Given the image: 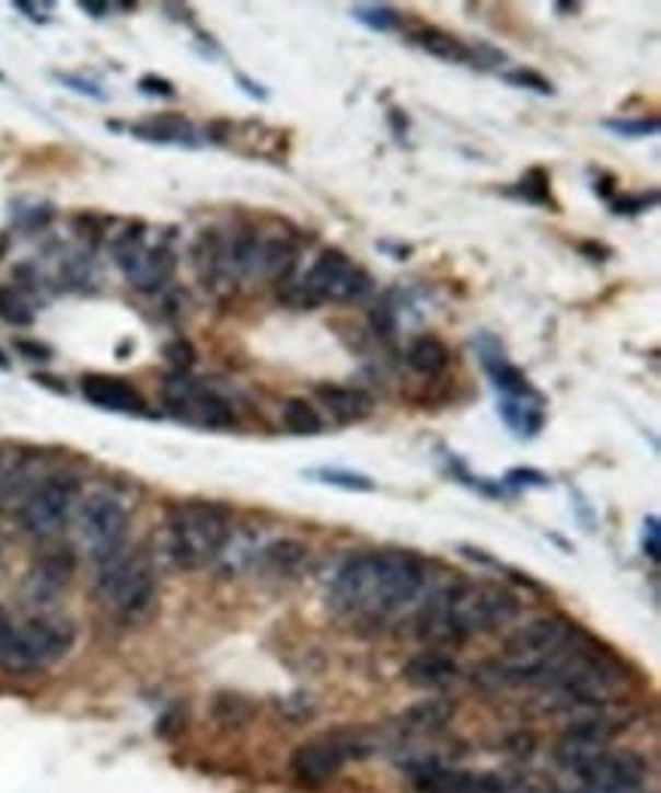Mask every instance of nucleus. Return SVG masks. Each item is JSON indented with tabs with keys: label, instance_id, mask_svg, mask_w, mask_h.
I'll return each instance as SVG.
<instances>
[{
	"label": "nucleus",
	"instance_id": "nucleus-46",
	"mask_svg": "<svg viewBox=\"0 0 661 793\" xmlns=\"http://www.w3.org/2000/svg\"><path fill=\"white\" fill-rule=\"evenodd\" d=\"M80 10H89L92 15H104L111 10V3H92V0H80Z\"/></svg>",
	"mask_w": 661,
	"mask_h": 793
},
{
	"label": "nucleus",
	"instance_id": "nucleus-3",
	"mask_svg": "<svg viewBox=\"0 0 661 793\" xmlns=\"http://www.w3.org/2000/svg\"><path fill=\"white\" fill-rule=\"evenodd\" d=\"M232 538V516L213 501H184L165 516V553L181 571H198L220 562Z\"/></svg>",
	"mask_w": 661,
	"mask_h": 793
},
{
	"label": "nucleus",
	"instance_id": "nucleus-48",
	"mask_svg": "<svg viewBox=\"0 0 661 793\" xmlns=\"http://www.w3.org/2000/svg\"><path fill=\"white\" fill-rule=\"evenodd\" d=\"M0 80H3V73H0Z\"/></svg>",
	"mask_w": 661,
	"mask_h": 793
},
{
	"label": "nucleus",
	"instance_id": "nucleus-47",
	"mask_svg": "<svg viewBox=\"0 0 661 793\" xmlns=\"http://www.w3.org/2000/svg\"><path fill=\"white\" fill-rule=\"evenodd\" d=\"M7 367H10V364H7V360H3V357H0V369H7Z\"/></svg>",
	"mask_w": 661,
	"mask_h": 793
},
{
	"label": "nucleus",
	"instance_id": "nucleus-1",
	"mask_svg": "<svg viewBox=\"0 0 661 793\" xmlns=\"http://www.w3.org/2000/svg\"><path fill=\"white\" fill-rule=\"evenodd\" d=\"M427 581V567L406 550H369L338 567L329 586V608L345 617H387L411 605Z\"/></svg>",
	"mask_w": 661,
	"mask_h": 793
},
{
	"label": "nucleus",
	"instance_id": "nucleus-38",
	"mask_svg": "<svg viewBox=\"0 0 661 793\" xmlns=\"http://www.w3.org/2000/svg\"><path fill=\"white\" fill-rule=\"evenodd\" d=\"M659 202V193L652 189V193H640V196H625L619 202H613V211L616 214H640L647 211L649 205H656Z\"/></svg>",
	"mask_w": 661,
	"mask_h": 793
},
{
	"label": "nucleus",
	"instance_id": "nucleus-11",
	"mask_svg": "<svg viewBox=\"0 0 661 793\" xmlns=\"http://www.w3.org/2000/svg\"><path fill=\"white\" fill-rule=\"evenodd\" d=\"M591 793H631L647 779V763L634 751H598L573 769Z\"/></svg>",
	"mask_w": 661,
	"mask_h": 793
},
{
	"label": "nucleus",
	"instance_id": "nucleus-41",
	"mask_svg": "<svg viewBox=\"0 0 661 793\" xmlns=\"http://www.w3.org/2000/svg\"><path fill=\"white\" fill-rule=\"evenodd\" d=\"M659 519L656 516H649L647 519V528H643V550L649 553L652 562H659Z\"/></svg>",
	"mask_w": 661,
	"mask_h": 793
},
{
	"label": "nucleus",
	"instance_id": "nucleus-21",
	"mask_svg": "<svg viewBox=\"0 0 661 793\" xmlns=\"http://www.w3.org/2000/svg\"><path fill=\"white\" fill-rule=\"evenodd\" d=\"M497 412H500V418L509 425V430L521 439L536 437L543 422H546V415H543V396L536 394V391L521 396H500Z\"/></svg>",
	"mask_w": 661,
	"mask_h": 793
},
{
	"label": "nucleus",
	"instance_id": "nucleus-36",
	"mask_svg": "<svg viewBox=\"0 0 661 793\" xmlns=\"http://www.w3.org/2000/svg\"><path fill=\"white\" fill-rule=\"evenodd\" d=\"M165 357H169V364L174 367V372H186V369L196 364V352H193V345L184 340H174L165 345Z\"/></svg>",
	"mask_w": 661,
	"mask_h": 793
},
{
	"label": "nucleus",
	"instance_id": "nucleus-42",
	"mask_svg": "<svg viewBox=\"0 0 661 793\" xmlns=\"http://www.w3.org/2000/svg\"><path fill=\"white\" fill-rule=\"evenodd\" d=\"M509 482H515V485H549V480L540 470H512Z\"/></svg>",
	"mask_w": 661,
	"mask_h": 793
},
{
	"label": "nucleus",
	"instance_id": "nucleus-35",
	"mask_svg": "<svg viewBox=\"0 0 661 793\" xmlns=\"http://www.w3.org/2000/svg\"><path fill=\"white\" fill-rule=\"evenodd\" d=\"M476 352H478V360H482V367L488 369H497L500 364H507V355H503V345L494 340L491 333H482L476 340Z\"/></svg>",
	"mask_w": 661,
	"mask_h": 793
},
{
	"label": "nucleus",
	"instance_id": "nucleus-44",
	"mask_svg": "<svg viewBox=\"0 0 661 793\" xmlns=\"http://www.w3.org/2000/svg\"><path fill=\"white\" fill-rule=\"evenodd\" d=\"M15 10H22V13L31 15V19H40L37 10H53V3H25V0H15Z\"/></svg>",
	"mask_w": 661,
	"mask_h": 793
},
{
	"label": "nucleus",
	"instance_id": "nucleus-30",
	"mask_svg": "<svg viewBox=\"0 0 661 793\" xmlns=\"http://www.w3.org/2000/svg\"><path fill=\"white\" fill-rule=\"evenodd\" d=\"M311 480L326 482V485H336L345 492H375V482L363 476V473H353V470H311Z\"/></svg>",
	"mask_w": 661,
	"mask_h": 793
},
{
	"label": "nucleus",
	"instance_id": "nucleus-23",
	"mask_svg": "<svg viewBox=\"0 0 661 793\" xmlns=\"http://www.w3.org/2000/svg\"><path fill=\"white\" fill-rule=\"evenodd\" d=\"M451 717H454V702H451V699H442V696H430V699L415 702V705L399 717V723L406 726L408 733H418V736H437V733H442V729L449 726Z\"/></svg>",
	"mask_w": 661,
	"mask_h": 793
},
{
	"label": "nucleus",
	"instance_id": "nucleus-33",
	"mask_svg": "<svg viewBox=\"0 0 661 793\" xmlns=\"http://www.w3.org/2000/svg\"><path fill=\"white\" fill-rule=\"evenodd\" d=\"M604 128L616 131V135H625V138H649L659 131V119L656 116H643V119H606Z\"/></svg>",
	"mask_w": 661,
	"mask_h": 793
},
{
	"label": "nucleus",
	"instance_id": "nucleus-20",
	"mask_svg": "<svg viewBox=\"0 0 661 793\" xmlns=\"http://www.w3.org/2000/svg\"><path fill=\"white\" fill-rule=\"evenodd\" d=\"M317 400L324 403L326 412L341 422V425H353L363 422L372 412V396L360 388H348V384H317Z\"/></svg>",
	"mask_w": 661,
	"mask_h": 793
},
{
	"label": "nucleus",
	"instance_id": "nucleus-6",
	"mask_svg": "<svg viewBox=\"0 0 661 793\" xmlns=\"http://www.w3.org/2000/svg\"><path fill=\"white\" fill-rule=\"evenodd\" d=\"M369 275L360 266H353L341 251H324L314 260V266L305 272L302 281L283 290V297L293 306H305L314 309L317 302H353V299L367 297Z\"/></svg>",
	"mask_w": 661,
	"mask_h": 793
},
{
	"label": "nucleus",
	"instance_id": "nucleus-37",
	"mask_svg": "<svg viewBox=\"0 0 661 793\" xmlns=\"http://www.w3.org/2000/svg\"><path fill=\"white\" fill-rule=\"evenodd\" d=\"M138 89H141L143 95H153V99H174V83L165 80V77H155V73H147L138 80Z\"/></svg>",
	"mask_w": 661,
	"mask_h": 793
},
{
	"label": "nucleus",
	"instance_id": "nucleus-27",
	"mask_svg": "<svg viewBox=\"0 0 661 793\" xmlns=\"http://www.w3.org/2000/svg\"><path fill=\"white\" fill-rule=\"evenodd\" d=\"M281 415L287 430H293L299 437H314V434L324 430V418H321L317 410L311 406L309 400H302V396H290V400L283 403Z\"/></svg>",
	"mask_w": 661,
	"mask_h": 793
},
{
	"label": "nucleus",
	"instance_id": "nucleus-34",
	"mask_svg": "<svg viewBox=\"0 0 661 793\" xmlns=\"http://www.w3.org/2000/svg\"><path fill=\"white\" fill-rule=\"evenodd\" d=\"M507 83L519 85V89H527V92H536V95H555V85H552L543 73L531 71V68H515V71H509Z\"/></svg>",
	"mask_w": 661,
	"mask_h": 793
},
{
	"label": "nucleus",
	"instance_id": "nucleus-22",
	"mask_svg": "<svg viewBox=\"0 0 661 793\" xmlns=\"http://www.w3.org/2000/svg\"><path fill=\"white\" fill-rule=\"evenodd\" d=\"M254 559L271 577H295L302 571V565L309 562V543H302V540L295 538L271 540Z\"/></svg>",
	"mask_w": 661,
	"mask_h": 793
},
{
	"label": "nucleus",
	"instance_id": "nucleus-17",
	"mask_svg": "<svg viewBox=\"0 0 661 793\" xmlns=\"http://www.w3.org/2000/svg\"><path fill=\"white\" fill-rule=\"evenodd\" d=\"M73 574V555L71 553H49L43 555L37 565L28 571L25 581V593L34 605H49L68 583Z\"/></svg>",
	"mask_w": 661,
	"mask_h": 793
},
{
	"label": "nucleus",
	"instance_id": "nucleus-14",
	"mask_svg": "<svg viewBox=\"0 0 661 793\" xmlns=\"http://www.w3.org/2000/svg\"><path fill=\"white\" fill-rule=\"evenodd\" d=\"M619 726L622 723L610 721V717H604V714L579 717V721L573 723L567 733H564L561 742H558V748H555V754H558V760H561L564 766L577 769V766L585 763L589 757H594L598 751H604L606 742L619 733Z\"/></svg>",
	"mask_w": 661,
	"mask_h": 793
},
{
	"label": "nucleus",
	"instance_id": "nucleus-25",
	"mask_svg": "<svg viewBox=\"0 0 661 793\" xmlns=\"http://www.w3.org/2000/svg\"><path fill=\"white\" fill-rule=\"evenodd\" d=\"M406 360L408 367L415 369V372H421V376H439L442 369L449 367V348L437 336H418L408 345Z\"/></svg>",
	"mask_w": 661,
	"mask_h": 793
},
{
	"label": "nucleus",
	"instance_id": "nucleus-18",
	"mask_svg": "<svg viewBox=\"0 0 661 793\" xmlns=\"http://www.w3.org/2000/svg\"><path fill=\"white\" fill-rule=\"evenodd\" d=\"M138 141L165 143V147H198V128L181 114H155L128 126Z\"/></svg>",
	"mask_w": 661,
	"mask_h": 793
},
{
	"label": "nucleus",
	"instance_id": "nucleus-10",
	"mask_svg": "<svg viewBox=\"0 0 661 793\" xmlns=\"http://www.w3.org/2000/svg\"><path fill=\"white\" fill-rule=\"evenodd\" d=\"M113 260L123 269L131 287H138L141 294H155L162 290L169 278L174 275V251L169 244L147 239L143 229H128L119 239L113 241Z\"/></svg>",
	"mask_w": 661,
	"mask_h": 793
},
{
	"label": "nucleus",
	"instance_id": "nucleus-26",
	"mask_svg": "<svg viewBox=\"0 0 661 793\" xmlns=\"http://www.w3.org/2000/svg\"><path fill=\"white\" fill-rule=\"evenodd\" d=\"M295 266V251L293 244H287L283 239H268L259 248V263H256V275H268V278H278L283 281Z\"/></svg>",
	"mask_w": 661,
	"mask_h": 793
},
{
	"label": "nucleus",
	"instance_id": "nucleus-39",
	"mask_svg": "<svg viewBox=\"0 0 661 793\" xmlns=\"http://www.w3.org/2000/svg\"><path fill=\"white\" fill-rule=\"evenodd\" d=\"M15 352L22 357H28V360H37V364H49L53 360V348L34 340H15Z\"/></svg>",
	"mask_w": 661,
	"mask_h": 793
},
{
	"label": "nucleus",
	"instance_id": "nucleus-4",
	"mask_svg": "<svg viewBox=\"0 0 661 793\" xmlns=\"http://www.w3.org/2000/svg\"><path fill=\"white\" fill-rule=\"evenodd\" d=\"M95 595L101 608L107 610L116 623H143L153 613L159 598L153 555L147 550H123L107 562H101Z\"/></svg>",
	"mask_w": 661,
	"mask_h": 793
},
{
	"label": "nucleus",
	"instance_id": "nucleus-29",
	"mask_svg": "<svg viewBox=\"0 0 661 793\" xmlns=\"http://www.w3.org/2000/svg\"><path fill=\"white\" fill-rule=\"evenodd\" d=\"M211 711H213V721L220 723V726H241V723H247L254 705L239 693H220L213 699Z\"/></svg>",
	"mask_w": 661,
	"mask_h": 793
},
{
	"label": "nucleus",
	"instance_id": "nucleus-15",
	"mask_svg": "<svg viewBox=\"0 0 661 793\" xmlns=\"http://www.w3.org/2000/svg\"><path fill=\"white\" fill-rule=\"evenodd\" d=\"M411 784L418 793H500L503 781L494 775H476L464 769H451L442 763L418 766L411 772Z\"/></svg>",
	"mask_w": 661,
	"mask_h": 793
},
{
	"label": "nucleus",
	"instance_id": "nucleus-32",
	"mask_svg": "<svg viewBox=\"0 0 661 793\" xmlns=\"http://www.w3.org/2000/svg\"><path fill=\"white\" fill-rule=\"evenodd\" d=\"M519 196L527 198V202H536V205H546L552 202V193H549V177H546V171H527L524 177L519 181Z\"/></svg>",
	"mask_w": 661,
	"mask_h": 793
},
{
	"label": "nucleus",
	"instance_id": "nucleus-12",
	"mask_svg": "<svg viewBox=\"0 0 661 793\" xmlns=\"http://www.w3.org/2000/svg\"><path fill=\"white\" fill-rule=\"evenodd\" d=\"M348 742L336 736L311 738L305 745H299L290 757V772L302 784H324V781L336 779L341 766L348 760Z\"/></svg>",
	"mask_w": 661,
	"mask_h": 793
},
{
	"label": "nucleus",
	"instance_id": "nucleus-16",
	"mask_svg": "<svg viewBox=\"0 0 661 793\" xmlns=\"http://www.w3.org/2000/svg\"><path fill=\"white\" fill-rule=\"evenodd\" d=\"M80 394L85 396V403H92V406H98V410L107 412H126V415H135V412L147 410L141 391H138L135 384H128L126 379H119V376L85 372L83 379H80Z\"/></svg>",
	"mask_w": 661,
	"mask_h": 793
},
{
	"label": "nucleus",
	"instance_id": "nucleus-13",
	"mask_svg": "<svg viewBox=\"0 0 661 793\" xmlns=\"http://www.w3.org/2000/svg\"><path fill=\"white\" fill-rule=\"evenodd\" d=\"M46 473L49 470L43 468V458L37 452L0 446V510L19 507L22 497L28 495Z\"/></svg>",
	"mask_w": 661,
	"mask_h": 793
},
{
	"label": "nucleus",
	"instance_id": "nucleus-24",
	"mask_svg": "<svg viewBox=\"0 0 661 793\" xmlns=\"http://www.w3.org/2000/svg\"><path fill=\"white\" fill-rule=\"evenodd\" d=\"M415 41L427 56L449 61V65H473V46H466L461 37H454L442 28H421L415 34Z\"/></svg>",
	"mask_w": 661,
	"mask_h": 793
},
{
	"label": "nucleus",
	"instance_id": "nucleus-43",
	"mask_svg": "<svg viewBox=\"0 0 661 793\" xmlns=\"http://www.w3.org/2000/svg\"><path fill=\"white\" fill-rule=\"evenodd\" d=\"M601 177V184H594V193L601 198H610L613 196V189H616V177L613 174H598Z\"/></svg>",
	"mask_w": 661,
	"mask_h": 793
},
{
	"label": "nucleus",
	"instance_id": "nucleus-2",
	"mask_svg": "<svg viewBox=\"0 0 661 793\" xmlns=\"http://www.w3.org/2000/svg\"><path fill=\"white\" fill-rule=\"evenodd\" d=\"M519 598L494 583H457L427 598L418 613V637L427 644H457L497 632L519 617Z\"/></svg>",
	"mask_w": 661,
	"mask_h": 793
},
{
	"label": "nucleus",
	"instance_id": "nucleus-19",
	"mask_svg": "<svg viewBox=\"0 0 661 793\" xmlns=\"http://www.w3.org/2000/svg\"><path fill=\"white\" fill-rule=\"evenodd\" d=\"M403 678L415 690H442L457 678V663L451 659L449 653L424 651L418 656H411L403 666Z\"/></svg>",
	"mask_w": 661,
	"mask_h": 793
},
{
	"label": "nucleus",
	"instance_id": "nucleus-28",
	"mask_svg": "<svg viewBox=\"0 0 661 793\" xmlns=\"http://www.w3.org/2000/svg\"><path fill=\"white\" fill-rule=\"evenodd\" d=\"M0 321L10 326H31L34 324V309L28 297L22 290H15L10 284L0 287Z\"/></svg>",
	"mask_w": 661,
	"mask_h": 793
},
{
	"label": "nucleus",
	"instance_id": "nucleus-9",
	"mask_svg": "<svg viewBox=\"0 0 661 793\" xmlns=\"http://www.w3.org/2000/svg\"><path fill=\"white\" fill-rule=\"evenodd\" d=\"M162 403L177 422H186V425L208 427V430L235 427V410L208 384L193 379L189 372H174L162 382Z\"/></svg>",
	"mask_w": 661,
	"mask_h": 793
},
{
	"label": "nucleus",
	"instance_id": "nucleus-5",
	"mask_svg": "<svg viewBox=\"0 0 661 793\" xmlns=\"http://www.w3.org/2000/svg\"><path fill=\"white\" fill-rule=\"evenodd\" d=\"M73 625L56 617H34L25 625L0 608V668L40 671L73 647Z\"/></svg>",
	"mask_w": 661,
	"mask_h": 793
},
{
	"label": "nucleus",
	"instance_id": "nucleus-40",
	"mask_svg": "<svg viewBox=\"0 0 661 793\" xmlns=\"http://www.w3.org/2000/svg\"><path fill=\"white\" fill-rule=\"evenodd\" d=\"M58 83H65V85H68V89H73V92H80V95H89V99H95V101L104 99V92H101L98 85L89 83V80H83V77H71V73H58Z\"/></svg>",
	"mask_w": 661,
	"mask_h": 793
},
{
	"label": "nucleus",
	"instance_id": "nucleus-45",
	"mask_svg": "<svg viewBox=\"0 0 661 793\" xmlns=\"http://www.w3.org/2000/svg\"><path fill=\"white\" fill-rule=\"evenodd\" d=\"M239 83L244 85V92H247V95H254V99H266V89H259V83H254V80H247L244 73H241V77H239Z\"/></svg>",
	"mask_w": 661,
	"mask_h": 793
},
{
	"label": "nucleus",
	"instance_id": "nucleus-7",
	"mask_svg": "<svg viewBox=\"0 0 661 793\" xmlns=\"http://www.w3.org/2000/svg\"><path fill=\"white\" fill-rule=\"evenodd\" d=\"M80 504V482L71 473H46L22 504L15 507L22 531L34 540H49L61 535Z\"/></svg>",
	"mask_w": 661,
	"mask_h": 793
},
{
	"label": "nucleus",
	"instance_id": "nucleus-8",
	"mask_svg": "<svg viewBox=\"0 0 661 793\" xmlns=\"http://www.w3.org/2000/svg\"><path fill=\"white\" fill-rule=\"evenodd\" d=\"M128 525H131V510L116 492H92L77 504V531L89 553L98 562H107L116 553L126 550Z\"/></svg>",
	"mask_w": 661,
	"mask_h": 793
},
{
	"label": "nucleus",
	"instance_id": "nucleus-31",
	"mask_svg": "<svg viewBox=\"0 0 661 793\" xmlns=\"http://www.w3.org/2000/svg\"><path fill=\"white\" fill-rule=\"evenodd\" d=\"M351 15L360 22V25H367L369 31H394L399 25V13H396L394 7H379V3H369V7H353Z\"/></svg>",
	"mask_w": 661,
	"mask_h": 793
}]
</instances>
